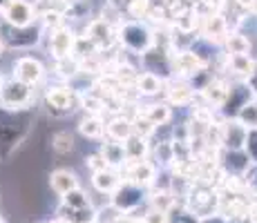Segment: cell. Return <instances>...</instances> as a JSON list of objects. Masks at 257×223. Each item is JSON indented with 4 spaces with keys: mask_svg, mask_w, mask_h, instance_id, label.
I'll use <instances>...</instances> for the list:
<instances>
[{
    "mask_svg": "<svg viewBox=\"0 0 257 223\" xmlns=\"http://www.w3.org/2000/svg\"><path fill=\"white\" fill-rule=\"evenodd\" d=\"M43 36V27H12L5 23V32H0V38L5 41V45L12 49H29L34 47Z\"/></svg>",
    "mask_w": 257,
    "mask_h": 223,
    "instance_id": "cell-3",
    "label": "cell"
},
{
    "mask_svg": "<svg viewBox=\"0 0 257 223\" xmlns=\"http://www.w3.org/2000/svg\"><path fill=\"white\" fill-rule=\"evenodd\" d=\"M241 7H253V0H239Z\"/></svg>",
    "mask_w": 257,
    "mask_h": 223,
    "instance_id": "cell-39",
    "label": "cell"
},
{
    "mask_svg": "<svg viewBox=\"0 0 257 223\" xmlns=\"http://www.w3.org/2000/svg\"><path fill=\"white\" fill-rule=\"evenodd\" d=\"M76 41L78 36L72 32L70 27H58V29H52V36H49V52L52 56L56 58H67V56H74V49H76Z\"/></svg>",
    "mask_w": 257,
    "mask_h": 223,
    "instance_id": "cell-7",
    "label": "cell"
},
{
    "mask_svg": "<svg viewBox=\"0 0 257 223\" xmlns=\"http://www.w3.org/2000/svg\"><path fill=\"white\" fill-rule=\"evenodd\" d=\"M78 132L85 138H92V141H98L105 134V121L96 114H85V116L78 121Z\"/></svg>",
    "mask_w": 257,
    "mask_h": 223,
    "instance_id": "cell-18",
    "label": "cell"
},
{
    "mask_svg": "<svg viewBox=\"0 0 257 223\" xmlns=\"http://www.w3.org/2000/svg\"><path fill=\"white\" fill-rule=\"evenodd\" d=\"M92 223H96V221H92Z\"/></svg>",
    "mask_w": 257,
    "mask_h": 223,
    "instance_id": "cell-46",
    "label": "cell"
},
{
    "mask_svg": "<svg viewBox=\"0 0 257 223\" xmlns=\"http://www.w3.org/2000/svg\"><path fill=\"white\" fill-rule=\"evenodd\" d=\"M85 36L96 45L98 52L110 49L112 45L118 41V32L105 18H94V21H90V25H87V29H85Z\"/></svg>",
    "mask_w": 257,
    "mask_h": 223,
    "instance_id": "cell-5",
    "label": "cell"
},
{
    "mask_svg": "<svg viewBox=\"0 0 257 223\" xmlns=\"http://www.w3.org/2000/svg\"><path fill=\"white\" fill-rule=\"evenodd\" d=\"M141 114H143V116H146L155 127L166 125V123H170V118H172L170 107H168V105H161V103H159V105H148Z\"/></svg>",
    "mask_w": 257,
    "mask_h": 223,
    "instance_id": "cell-22",
    "label": "cell"
},
{
    "mask_svg": "<svg viewBox=\"0 0 257 223\" xmlns=\"http://www.w3.org/2000/svg\"><path fill=\"white\" fill-rule=\"evenodd\" d=\"M224 43H226V47H228L230 56H233V54H248V47H250L248 38H244L241 34H228Z\"/></svg>",
    "mask_w": 257,
    "mask_h": 223,
    "instance_id": "cell-30",
    "label": "cell"
},
{
    "mask_svg": "<svg viewBox=\"0 0 257 223\" xmlns=\"http://www.w3.org/2000/svg\"><path fill=\"white\" fill-rule=\"evenodd\" d=\"M38 21L36 5L23 3V0H14L7 9L3 12V23L12 25V27H29Z\"/></svg>",
    "mask_w": 257,
    "mask_h": 223,
    "instance_id": "cell-6",
    "label": "cell"
},
{
    "mask_svg": "<svg viewBox=\"0 0 257 223\" xmlns=\"http://www.w3.org/2000/svg\"><path fill=\"white\" fill-rule=\"evenodd\" d=\"M49 185H52V190L56 192L58 196H65L78 187V178L72 170H54L52 174H49Z\"/></svg>",
    "mask_w": 257,
    "mask_h": 223,
    "instance_id": "cell-15",
    "label": "cell"
},
{
    "mask_svg": "<svg viewBox=\"0 0 257 223\" xmlns=\"http://www.w3.org/2000/svg\"><path fill=\"white\" fill-rule=\"evenodd\" d=\"M0 223H5V221H3V219H0Z\"/></svg>",
    "mask_w": 257,
    "mask_h": 223,
    "instance_id": "cell-44",
    "label": "cell"
},
{
    "mask_svg": "<svg viewBox=\"0 0 257 223\" xmlns=\"http://www.w3.org/2000/svg\"><path fill=\"white\" fill-rule=\"evenodd\" d=\"M237 118L244 123L248 130H257V101L253 103H244L237 112Z\"/></svg>",
    "mask_w": 257,
    "mask_h": 223,
    "instance_id": "cell-28",
    "label": "cell"
},
{
    "mask_svg": "<svg viewBox=\"0 0 257 223\" xmlns=\"http://www.w3.org/2000/svg\"><path fill=\"white\" fill-rule=\"evenodd\" d=\"M127 9H130V16L135 18V21L148 18V14H150V0H130Z\"/></svg>",
    "mask_w": 257,
    "mask_h": 223,
    "instance_id": "cell-32",
    "label": "cell"
},
{
    "mask_svg": "<svg viewBox=\"0 0 257 223\" xmlns=\"http://www.w3.org/2000/svg\"><path fill=\"white\" fill-rule=\"evenodd\" d=\"M74 101H81V96L72 87H49L45 94V105L49 112H72Z\"/></svg>",
    "mask_w": 257,
    "mask_h": 223,
    "instance_id": "cell-9",
    "label": "cell"
},
{
    "mask_svg": "<svg viewBox=\"0 0 257 223\" xmlns=\"http://www.w3.org/2000/svg\"><path fill=\"white\" fill-rule=\"evenodd\" d=\"M168 96H170V103H175V105H188L195 96V89L184 85V83H172L170 89H168Z\"/></svg>",
    "mask_w": 257,
    "mask_h": 223,
    "instance_id": "cell-24",
    "label": "cell"
},
{
    "mask_svg": "<svg viewBox=\"0 0 257 223\" xmlns=\"http://www.w3.org/2000/svg\"><path fill=\"white\" fill-rule=\"evenodd\" d=\"M123 174H125V181L146 187V185H150V183H155L157 167L148 161H127V165L123 167Z\"/></svg>",
    "mask_w": 257,
    "mask_h": 223,
    "instance_id": "cell-11",
    "label": "cell"
},
{
    "mask_svg": "<svg viewBox=\"0 0 257 223\" xmlns=\"http://www.w3.org/2000/svg\"><path fill=\"white\" fill-rule=\"evenodd\" d=\"M125 152H127V161H146L150 145H148V138L139 136V134H132L125 143Z\"/></svg>",
    "mask_w": 257,
    "mask_h": 223,
    "instance_id": "cell-21",
    "label": "cell"
},
{
    "mask_svg": "<svg viewBox=\"0 0 257 223\" xmlns=\"http://www.w3.org/2000/svg\"><path fill=\"white\" fill-rule=\"evenodd\" d=\"M118 43L132 54H148L155 47V34L143 21H125L118 27Z\"/></svg>",
    "mask_w": 257,
    "mask_h": 223,
    "instance_id": "cell-2",
    "label": "cell"
},
{
    "mask_svg": "<svg viewBox=\"0 0 257 223\" xmlns=\"http://www.w3.org/2000/svg\"><path fill=\"white\" fill-rule=\"evenodd\" d=\"M246 214H248V221L250 223H257V203L248 205V212H246Z\"/></svg>",
    "mask_w": 257,
    "mask_h": 223,
    "instance_id": "cell-36",
    "label": "cell"
},
{
    "mask_svg": "<svg viewBox=\"0 0 257 223\" xmlns=\"http://www.w3.org/2000/svg\"><path fill=\"white\" fill-rule=\"evenodd\" d=\"M121 183H123L121 172L114 170V167H105V170L94 172V174H92L94 190H98L101 194H112V192H114Z\"/></svg>",
    "mask_w": 257,
    "mask_h": 223,
    "instance_id": "cell-14",
    "label": "cell"
},
{
    "mask_svg": "<svg viewBox=\"0 0 257 223\" xmlns=\"http://www.w3.org/2000/svg\"><path fill=\"white\" fill-rule=\"evenodd\" d=\"M170 65L175 72H179L181 76H195V74H199L201 69L206 67V63L199 58V54L181 49V52H177V56L170 61Z\"/></svg>",
    "mask_w": 257,
    "mask_h": 223,
    "instance_id": "cell-12",
    "label": "cell"
},
{
    "mask_svg": "<svg viewBox=\"0 0 257 223\" xmlns=\"http://www.w3.org/2000/svg\"><path fill=\"white\" fill-rule=\"evenodd\" d=\"M14 76L34 87L36 83L43 81V76H45V67H43V63L38 61V58L21 56L16 63H14Z\"/></svg>",
    "mask_w": 257,
    "mask_h": 223,
    "instance_id": "cell-8",
    "label": "cell"
},
{
    "mask_svg": "<svg viewBox=\"0 0 257 223\" xmlns=\"http://www.w3.org/2000/svg\"><path fill=\"white\" fill-rule=\"evenodd\" d=\"M85 165L92 170V174H94V172H101V170H105V167H110V165H107V163H105V158H103L101 152H94V154L87 156V158H85Z\"/></svg>",
    "mask_w": 257,
    "mask_h": 223,
    "instance_id": "cell-33",
    "label": "cell"
},
{
    "mask_svg": "<svg viewBox=\"0 0 257 223\" xmlns=\"http://www.w3.org/2000/svg\"><path fill=\"white\" fill-rule=\"evenodd\" d=\"M221 130H224V145L228 147V150H235V152H241L246 147V143H248V134L250 130L244 125V123L239 121V118H233V121H226L224 125H221Z\"/></svg>",
    "mask_w": 257,
    "mask_h": 223,
    "instance_id": "cell-10",
    "label": "cell"
},
{
    "mask_svg": "<svg viewBox=\"0 0 257 223\" xmlns=\"http://www.w3.org/2000/svg\"><path fill=\"white\" fill-rule=\"evenodd\" d=\"M172 223H199L195 219V216H190V212H184V214H179Z\"/></svg>",
    "mask_w": 257,
    "mask_h": 223,
    "instance_id": "cell-35",
    "label": "cell"
},
{
    "mask_svg": "<svg viewBox=\"0 0 257 223\" xmlns=\"http://www.w3.org/2000/svg\"><path fill=\"white\" fill-rule=\"evenodd\" d=\"M5 47H7V45H5V41L0 38V58H3V54H5Z\"/></svg>",
    "mask_w": 257,
    "mask_h": 223,
    "instance_id": "cell-41",
    "label": "cell"
},
{
    "mask_svg": "<svg viewBox=\"0 0 257 223\" xmlns=\"http://www.w3.org/2000/svg\"><path fill=\"white\" fill-rule=\"evenodd\" d=\"M0 81H3V76H0Z\"/></svg>",
    "mask_w": 257,
    "mask_h": 223,
    "instance_id": "cell-45",
    "label": "cell"
},
{
    "mask_svg": "<svg viewBox=\"0 0 257 223\" xmlns=\"http://www.w3.org/2000/svg\"><path fill=\"white\" fill-rule=\"evenodd\" d=\"M23 3H29V5H38L41 0H23Z\"/></svg>",
    "mask_w": 257,
    "mask_h": 223,
    "instance_id": "cell-42",
    "label": "cell"
},
{
    "mask_svg": "<svg viewBox=\"0 0 257 223\" xmlns=\"http://www.w3.org/2000/svg\"><path fill=\"white\" fill-rule=\"evenodd\" d=\"M52 223H72V221H67V219H63V216H56Z\"/></svg>",
    "mask_w": 257,
    "mask_h": 223,
    "instance_id": "cell-40",
    "label": "cell"
},
{
    "mask_svg": "<svg viewBox=\"0 0 257 223\" xmlns=\"http://www.w3.org/2000/svg\"><path fill=\"white\" fill-rule=\"evenodd\" d=\"M141 203H143V187L137 185V183L123 181L121 185L112 192V205L118 207L121 212L137 210Z\"/></svg>",
    "mask_w": 257,
    "mask_h": 223,
    "instance_id": "cell-4",
    "label": "cell"
},
{
    "mask_svg": "<svg viewBox=\"0 0 257 223\" xmlns=\"http://www.w3.org/2000/svg\"><path fill=\"white\" fill-rule=\"evenodd\" d=\"M49 223H52V221H49Z\"/></svg>",
    "mask_w": 257,
    "mask_h": 223,
    "instance_id": "cell-47",
    "label": "cell"
},
{
    "mask_svg": "<svg viewBox=\"0 0 257 223\" xmlns=\"http://www.w3.org/2000/svg\"><path fill=\"white\" fill-rule=\"evenodd\" d=\"M204 34H206V38H210V41H215V43L226 41V36H228V27H226V21L219 16V14H210V16L206 18Z\"/></svg>",
    "mask_w": 257,
    "mask_h": 223,
    "instance_id": "cell-20",
    "label": "cell"
},
{
    "mask_svg": "<svg viewBox=\"0 0 257 223\" xmlns=\"http://www.w3.org/2000/svg\"><path fill=\"white\" fill-rule=\"evenodd\" d=\"M61 199H63V205H67V207H92L90 199H87V194L81 190V187L72 190L70 194L61 196Z\"/></svg>",
    "mask_w": 257,
    "mask_h": 223,
    "instance_id": "cell-31",
    "label": "cell"
},
{
    "mask_svg": "<svg viewBox=\"0 0 257 223\" xmlns=\"http://www.w3.org/2000/svg\"><path fill=\"white\" fill-rule=\"evenodd\" d=\"M199 223H228V219H224L219 212H212V214H208V216H201Z\"/></svg>",
    "mask_w": 257,
    "mask_h": 223,
    "instance_id": "cell-34",
    "label": "cell"
},
{
    "mask_svg": "<svg viewBox=\"0 0 257 223\" xmlns=\"http://www.w3.org/2000/svg\"><path fill=\"white\" fill-rule=\"evenodd\" d=\"M34 101V89L32 85L23 83L21 78L12 76L0 81V110H9V112H25L32 107Z\"/></svg>",
    "mask_w": 257,
    "mask_h": 223,
    "instance_id": "cell-1",
    "label": "cell"
},
{
    "mask_svg": "<svg viewBox=\"0 0 257 223\" xmlns=\"http://www.w3.org/2000/svg\"><path fill=\"white\" fill-rule=\"evenodd\" d=\"M81 107L85 110V114H96V116H101L103 112L107 110V103L103 101V96L101 94H83L81 96Z\"/></svg>",
    "mask_w": 257,
    "mask_h": 223,
    "instance_id": "cell-25",
    "label": "cell"
},
{
    "mask_svg": "<svg viewBox=\"0 0 257 223\" xmlns=\"http://www.w3.org/2000/svg\"><path fill=\"white\" fill-rule=\"evenodd\" d=\"M175 27H177V32H181V34L195 32V27H197V14L190 12V9H184V12H179L175 16Z\"/></svg>",
    "mask_w": 257,
    "mask_h": 223,
    "instance_id": "cell-27",
    "label": "cell"
},
{
    "mask_svg": "<svg viewBox=\"0 0 257 223\" xmlns=\"http://www.w3.org/2000/svg\"><path fill=\"white\" fill-rule=\"evenodd\" d=\"M52 147L56 154H67L74 150V136L70 132H58L52 136Z\"/></svg>",
    "mask_w": 257,
    "mask_h": 223,
    "instance_id": "cell-29",
    "label": "cell"
},
{
    "mask_svg": "<svg viewBox=\"0 0 257 223\" xmlns=\"http://www.w3.org/2000/svg\"><path fill=\"white\" fill-rule=\"evenodd\" d=\"M105 158V163L114 170H121V167L127 165V152H125V145L121 141H114V138H103L101 143V150H98Z\"/></svg>",
    "mask_w": 257,
    "mask_h": 223,
    "instance_id": "cell-13",
    "label": "cell"
},
{
    "mask_svg": "<svg viewBox=\"0 0 257 223\" xmlns=\"http://www.w3.org/2000/svg\"><path fill=\"white\" fill-rule=\"evenodd\" d=\"M201 94L206 96V101H208L210 105L221 107V105H226V103H228V98H230V87L226 85L224 81H219V78H212L208 85L201 89Z\"/></svg>",
    "mask_w": 257,
    "mask_h": 223,
    "instance_id": "cell-17",
    "label": "cell"
},
{
    "mask_svg": "<svg viewBox=\"0 0 257 223\" xmlns=\"http://www.w3.org/2000/svg\"><path fill=\"white\" fill-rule=\"evenodd\" d=\"M135 87H137L139 96H155V94H159V89L164 87V78L155 72H143V74H139V78H137Z\"/></svg>",
    "mask_w": 257,
    "mask_h": 223,
    "instance_id": "cell-19",
    "label": "cell"
},
{
    "mask_svg": "<svg viewBox=\"0 0 257 223\" xmlns=\"http://www.w3.org/2000/svg\"><path fill=\"white\" fill-rule=\"evenodd\" d=\"M105 134L110 138H114V141H121V143H125L127 138L135 134V125H132V118H127V116H114V118H110V121L105 123Z\"/></svg>",
    "mask_w": 257,
    "mask_h": 223,
    "instance_id": "cell-16",
    "label": "cell"
},
{
    "mask_svg": "<svg viewBox=\"0 0 257 223\" xmlns=\"http://www.w3.org/2000/svg\"><path fill=\"white\" fill-rule=\"evenodd\" d=\"M228 223H241L239 219H228Z\"/></svg>",
    "mask_w": 257,
    "mask_h": 223,
    "instance_id": "cell-43",
    "label": "cell"
},
{
    "mask_svg": "<svg viewBox=\"0 0 257 223\" xmlns=\"http://www.w3.org/2000/svg\"><path fill=\"white\" fill-rule=\"evenodd\" d=\"M248 83H250V87H253L255 92H257V65H255V69H253V74L248 76Z\"/></svg>",
    "mask_w": 257,
    "mask_h": 223,
    "instance_id": "cell-37",
    "label": "cell"
},
{
    "mask_svg": "<svg viewBox=\"0 0 257 223\" xmlns=\"http://www.w3.org/2000/svg\"><path fill=\"white\" fill-rule=\"evenodd\" d=\"M12 3H14V0H0V14H3L5 9H7L9 5H12Z\"/></svg>",
    "mask_w": 257,
    "mask_h": 223,
    "instance_id": "cell-38",
    "label": "cell"
},
{
    "mask_svg": "<svg viewBox=\"0 0 257 223\" xmlns=\"http://www.w3.org/2000/svg\"><path fill=\"white\" fill-rule=\"evenodd\" d=\"M228 65L233 67L235 74L246 76V78H248L250 74H253V69H255V63L248 58V54H233V56H230V61H228Z\"/></svg>",
    "mask_w": 257,
    "mask_h": 223,
    "instance_id": "cell-26",
    "label": "cell"
},
{
    "mask_svg": "<svg viewBox=\"0 0 257 223\" xmlns=\"http://www.w3.org/2000/svg\"><path fill=\"white\" fill-rule=\"evenodd\" d=\"M56 74L61 78H67V81H72V78H76L78 74H81V61H78L76 56L58 58V61H56Z\"/></svg>",
    "mask_w": 257,
    "mask_h": 223,
    "instance_id": "cell-23",
    "label": "cell"
}]
</instances>
